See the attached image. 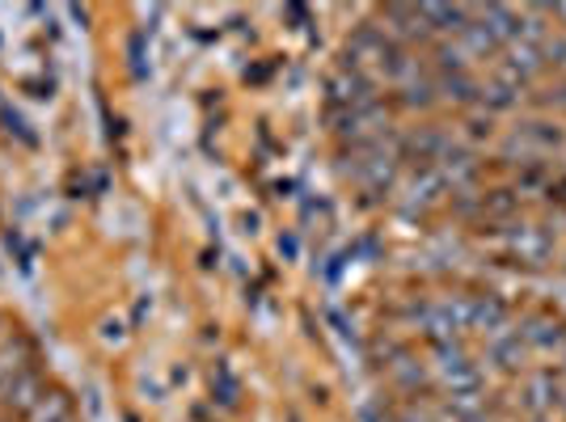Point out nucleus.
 I'll return each mask as SVG.
<instances>
[{
	"mask_svg": "<svg viewBox=\"0 0 566 422\" xmlns=\"http://www.w3.org/2000/svg\"><path fill=\"white\" fill-rule=\"evenodd\" d=\"M380 18L389 22L385 25V39H389V43H394V39H398V43H415V39L427 34L423 18H419V4H389Z\"/></svg>",
	"mask_w": 566,
	"mask_h": 422,
	"instance_id": "nucleus-5",
	"label": "nucleus"
},
{
	"mask_svg": "<svg viewBox=\"0 0 566 422\" xmlns=\"http://www.w3.org/2000/svg\"><path fill=\"white\" fill-rule=\"evenodd\" d=\"M545 18H558V22H566V4H554V9H545Z\"/></svg>",
	"mask_w": 566,
	"mask_h": 422,
	"instance_id": "nucleus-14",
	"label": "nucleus"
},
{
	"mask_svg": "<svg viewBox=\"0 0 566 422\" xmlns=\"http://www.w3.org/2000/svg\"><path fill=\"white\" fill-rule=\"evenodd\" d=\"M51 384L43 380V372H39V363H30L22 376H13L4 389H0V410L9 414V419H25L39 401H43V393H48Z\"/></svg>",
	"mask_w": 566,
	"mask_h": 422,
	"instance_id": "nucleus-1",
	"label": "nucleus"
},
{
	"mask_svg": "<svg viewBox=\"0 0 566 422\" xmlns=\"http://www.w3.org/2000/svg\"><path fill=\"white\" fill-rule=\"evenodd\" d=\"M558 393H563V380L554 372H533L524 380V389H520V401H524V410L533 414V419H545L554 405H558Z\"/></svg>",
	"mask_w": 566,
	"mask_h": 422,
	"instance_id": "nucleus-4",
	"label": "nucleus"
},
{
	"mask_svg": "<svg viewBox=\"0 0 566 422\" xmlns=\"http://www.w3.org/2000/svg\"><path fill=\"white\" fill-rule=\"evenodd\" d=\"M520 342L528 355H558L563 359L566 351V329L554 326V321H533V326L520 329Z\"/></svg>",
	"mask_w": 566,
	"mask_h": 422,
	"instance_id": "nucleus-6",
	"label": "nucleus"
},
{
	"mask_svg": "<svg viewBox=\"0 0 566 422\" xmlns=\"http://www.w3.org/2000/svg\"><path fill=\"white\" fill-rule=\"evenodd\" d=\"M25 422H76V410H72V398L64 389H48L43 401L25 414Z\"/></svg>",
	"mask_w": 566,
	"mask_h": 422,
	"instance_id": "nucleus-11",
	"label": "nucleus"
},
{
	"mask_svg": "<svg viewBox=\"0 0 566 422\" xmlns=\"http://www.w3.org/2000/svg\"><path fill=\"white\" fill-rule=\"evenodd\" d=\"M558 410L566 414V384H563V393H558Z\"/></svg>",
	"mask_w": 566,
	"mask_h": 422,
	"instance_id": "nucleus-15",
	"label": "nucleus"
},
{
	"mask_svg": "<svg viewBox=\"0 0 566 422\" xmlns=\"http://www.w3.org/2000/svg\"><path fill=\"white\" fill-rule=\"evenodd\" d=\"M0 422H13V419H0Z\"/></svg>",
	"mask_w": 566,
	"mask_h": 422,
	"instance_id": "nucleus-17",
	"label": "nucleus"
},
{
	"mask_svg": "<svg viewBox=\"0 0 566 422\" xmlns=\"http://www.w3.org/2000/svg\"><path fill=\"white\" fill-rule=\"evenodd\" d=\"M542 64H545V60H542V48H528V43H512V48H507V60H503L499 68L512 72L516 81H528L533 72H542Z\"/></svg>",
	"mask_w": 566,
	"mask_h": 422,
	"instance_id": "nucleus-12",
	"label": "nucleus"
},
{
	"mask_svg": "<svg viewBox=\"0 0 566 422\" xmlns=\"http://www.w3.org/2000/svg\"><path fill=\"white\" fill-rule=\"evenodd\" d=\"M440 89L449 97H457V102H473V97L482 94L470 72H444V76H440Z\"/></svg>",
	"mask_w": 566,
	"mask_h": 422,
	"instance_id": "nucleus-13",
	"label": "nucleus"
},
{
	"mask_svg": "<svg viewBox=\"0 0 566 422\" xmlns=\"http://www.w3.org/2000/svg\"><path fill=\"white\" fill-rule=\"evenodd\" d=\"M440 194H444V182H440V173L423 165L410 182H406V211H427L431 203H440Z\"/></svg>",
	"mask_w": 566,
	"mask_h": 422,
	"instance_id": "nucleus-8",
	"label": "nucleus"
},
{
	"mask_svg": "<svg viewBox=\"0 0 566 422\" xmlns=\"http://www.w3.org/2000/svg\"><path fill=\"white\" fill-rule=\"evenodd\" d=\"M486 355L495 359L499 368H520L524 359H528V351H524V342H520V329H512V326H503V329H495V334H486Z\"/></svg>",
	"mask_w": 566,
	"mask_h": 422,
	"instance_id": "nucleus-9",
	"label": "nucleus"
},
{
	"mask_svg": "<svg viewBox=\"0 0 566 422\" xmlns=\"http://www.w3.org/2000/svg\"><path fill=\"white\" fill-rule=\"evenodd\" d=\"M507 245L520 254V262H533V266H542V262L549 259V250H554V241H549L542 229H533V224H520V229H512Z\"/></svg>",
	"mask_w": 566,
	"mask_h": 422,
	"instance_id": "nucleus-10",
	"label": "nucleus"
},
{
	"mask_svg": "<svg viewBox=\"0 0 566 422\" xmlns=\"http://www.w3.org/2000/svg\"><path fill=\"white\" fill-rule=\"evenodd\" d=\"M331 102L334 106H343V110H355V106H368V102H377V94H373V81L364 76V72L355 68H338L331 76Z\"/></svg>",
	"mask_w": 566,
	"mask_h": 422,
	"instance_id": "nucleus-3",
	"label": "nucleus"
},
{
	"mask_svg": "<svg viewBox=\"0 0 566 422\" xmlns=\"http://www.w3.org/2000/svg\"><path fill=\"white\" fill-rule=\"evenodd\" d=\"M30 363H34V355H30V342H25L18 329H9V334L0 338V389H4L13 376H22Z\"/></svg>",
	"mask_w": 566,
	"mask_h": 422,
	"instance_id": "nucleus-7",
	"label": "nucleus"
},
{
	"mask_svg": "<svg viewBox=\"0 0 566 422\" xmlns=\"http://www.w3.org/2000/svg\"><path fill=\"white\" fill-rule=\"evenodd\" d=\"M394 43L385 39V30H377V25H359L352 34V43H347V64L343 68H355V72H364L368 64H389L394 60Z\"/></svg>",
	"mask_w": 566,
	"mask_h": 422,
	"instance_id": "nucleus-2",
	"label": "nucleus"
},
{
	"mask_svg": "<svg viewBox=\"0 0 566 422\" xmlns=\"http://www.w3.org/2000/svg\"><path fill=\"white\" fill-rule=\"evenodd\" d=\"M558 380L566 384V351H563V368H558Z\"/></svg>",
	"mask_w": 566,
	"mask_h": 422,
	"instance_id": "nucleus-16",
	"label": "nucleus"
}]
</instances>
